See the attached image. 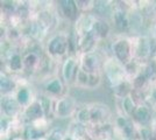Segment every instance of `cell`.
I'll return each mask as SVG.
<instances>
[{"label":"cell","mask_w":156,"mask_h":140,"mask_svg":"<svg viewBox=\"0 0 156 140\" xmlns=\"http://www.w3.org/2000/svg\"><path fill=\"white\" fill-rule=\"evenodd\" d=\"M59 89H61V84L58 83V81H55L51 84L48 85V90H50L52 92H57V91H59Z\"/></svg>","instance_id":"obj_2"},{"label":"cell","mask_w":156,"mask_h":140,"mask_svg":"<svg viewBox=\"0 0 156 140\" xmlns=\"http://www.w3.org/2000/svg\"><path fill=\"white\" fill-rule=\"evenodd\" d=\"M13 63H14V68H18V66H19V57L18 56H15L13 59Z\"/></svg>","instance_id":"obj_5"},{"label":"cell","mask_w":156,"mask_h":140,"mask_svg":"<svg viewBox=\"0 0 156 140\" xmlns=\"http://www.w3.org/2000/svg\"><path fill=\"white\" fill-rule=\"evenodd\" d=\"M27 98H28V93H27V91H25V90H22L21 92L19 93V99L21 103H25L27 100Z\"/></svg>","instance_id":"obj_4"},{"label":"cell","mask_w":156,"mask_h":140,"mask_svg":"<svg viewBox=\"0 0 156 140\" xmlns=\"http://www.w3.org/2000/svg\"><path fill=\"white\" fill-rule=\"evenodd\" d=\"M137 117H139L140 120L146 121V120L148 119V113H147V111H146L144 109H140V110H139V113H137Z\"/></svg>","instance_id":"obj_3"},{"label":"cell","mask_w":156,"mask_h":140,"mask_svg":"<svg viewBox=\"0 0 156 140\" xmlns=\"http://www.w3.org/2000/svg\"><path fill=\"white\" fill-rule=\"evenodd\" d=\"M28 114L32 116V117H39L40 114H41V109H40L39 105H34V106H32L29 109Z\"/></svg>","instance_id":"obj_1"}]
</instances>
